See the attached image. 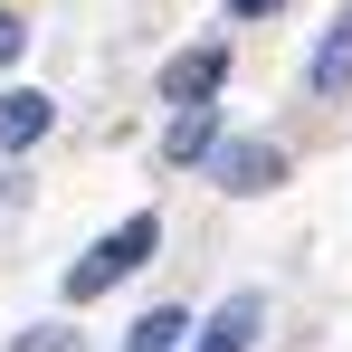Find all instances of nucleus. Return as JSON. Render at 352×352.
<instances>
[{"mask_svg": "<svg viewBox=\"0 0 352 352\" xmlns=\"http://www.w3.org/2000/svg\"><path fill=\"white\" fill-rule=\"evenodd\" d=\"M153 248H162V219H153V210H143V219H124V229H105L86 257H76V267H67V305H86V295L124 286V276H133Z\"/></svg>", "mask_w": 352, "mask_h": 352, "instance_id": "obj_1", "label": "nucleus"}, {"mask_svg": "<svg viewBox=\"0 0 352 352\" xmlns=\"http://www.w3.org/2000/svg\"><path fill=\"white\" fill-rule=\"evenodd\" d=\"M210 181L238 190V200H257V190L286 181V153H276V143H219V153H210Z\"/></svg>", "mask_w": 352, "mask_h": 352, "instance_id": "obj_2", "label": "nucleus"}, {"mask_svg": "<svg viewBox=\"0 0 352 352\" xmlns=\"http://www.w3.org/2000/svg\"><path fill=\"white\" fill-rule=\"evenodd\" d=\"M219 86H229V48H190V58L162 67V96H172V105H210Z\"/></svg>", "mask_w": 352, "mask_h": 352, "instance_id": "obj_3", "label": "nucleus"}, {"mask_svg": "<svg viewBox=\"0 0 352 352\" xmlns=\"http://www.w3.org/2000/svg\"><path fill=\"white\" fill-rule=\"evenodd\" d=\"M305 86H314V96H343V86H352V0L333 10V29L314 38V58H305Z\"/></svg>", "mask_w": 352, "mask_h": 352, "instance_id": "obj_4", "label": "nucleus"}, {"mask_svg": "<svg viewBox=\"0 0 352 352\" xmlns=\"http://www.w3.org/2000/svg\"><path fill=\"white\" fill-rule=\"evenodd\" d=\"M257 324H267V295H229V305L200 324V343H190V352H248V343H257Z\"/></svg>", "mask_w": 352, "mask_h": 352, "instance_id": "obj_5", "label": "nucleus"}, {"mask_svg": "<svg viewBox=\"0 0 352 352\" xmlns=\"http://www.w3.org/2000/svg\"><path fill=\"white\" fill-rule=\"evenodd\" d=\"M48 115H58V105H48L38 86H10V96H0V153H29V143L48 133Z\"/></svg>", "mask_w": 352, "mask_h": 352, "instance_id": "obj_6", "label": "nucleus"}, {"mask_svg": "<svg viewBox=\"0 0 352 352\" xmlns=\"http://www.w3.org/2000/svg\"><path fill=\"white\" fill-rule=\"evenodd\" d=\"M210 153H219V105H181L162 133V162H210Z\"/></svg>", "mask_w": 352, "mask_h": 352, "instance_id": "obj_7", "label": "nucleus"}, {"mask_svg": "<svg viewBox=\"0 0 352 352\" xmlns=\"http://www.w3.org/2000/svg\"><path fill=\"white\" fill-rule=\"evenodd\" d=\"M181 333H190V324H181L172 305H153V314H143V324L124 333V352H181Z\"/></svg>", "mask_w": 352, "mask_h": 352, "instance_id": "obj_8", "label": "nucleus"}, {"mask_svg": "<svg viewBox=\"0 0 352 352\" xmlns=\"http://www.w3.org/2000/svg\"><path fill=\"white\" fill-rule=\"evenodd\" d=\"M10 352H76V333H58V324H29V333H19Z\"/></svg>", "mask_w": 352, "mask_h": 352, "instance_id": "obj_9", "label": "nucleus"}, {"mask_svg": "<svg viewBox=\"0 0 352 352\" xmlns=\"http://www.w3.org/2000/svg\"><path fill=\"white\" fill-rule=\"evenodd\" d=\"M19 48H29V29H19V19H10V10H0V67L19 58Z\"/></svg>", "mask_w": 352, "mask_h": 352, "instance_id": "obj_10", "label": "nucleus"}, {"mask_svg": "<svg viewBox=\"0 0 352 352\" xmlns=\"http://www.w3.org/2000/svg\"><path fill=\"white\" fill-rule=\"evenodd\" d=\"M229 10L238 19H267V10H286V0H229Z\"/></svg>", "mask_w": 352, "mask_h": 352, "instance_id": "obj_11", "label": "nucleus"}]
</instances>
